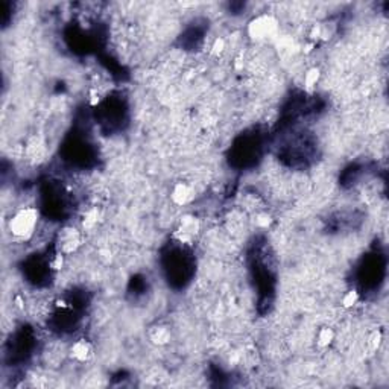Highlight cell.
I'll return each instance as SVG.
<instances>
[{
    "label": "cell",
    "mask_w": 389,
    "mask_h": 389,
    "mask_svg": "<svg viewBox=\"0 0 389 389\" xmlns=\"http://www.w3.org/2000/svg\"><path fill=\"white\" fill-rule=\"evenodd\" d=\"M37 217L38 213L34 209H26L18 212L11 223V230L15 236L18 237H28L34 233V228L37 225Z\"/></svg>",
    "instance_id": "obj_1"
},
{
    "label": "cell",
    "mask_w": 389,
    "mask_h": 389,
    "mask_svg": "<svg viewBox=\"0 0 389 389\" xmlns=\"http://www.w3.org/2000/svg\"><path fill=\"white\" fill-rule=\"evenodd\" d=\"M79 245V233L75 228H64L58 237V253L61 256L73 253Z\"/></svg>",
    "instance_id": "obj_2"
},
{
    "label": "cell",
    "mask_w": 389,
    "mask_h": 389,
    "mask_svg": "<svg viewBox=\"0 0 389 389\" xmlns=\"http://www.w3.org/2000/svg\"><path fill=\"white\" fill-rule=\"evenodd\" d=\"M70 351H72V356H73L76 360H81V362L87 360V359L91 356V353H93L91 345L87 342L86 339H81V341L75 342Z\"/></svg>",
    "instance_id": "obj_3"
},
{
    "label": "cell",
    "mask_w": 389,
    "mask_h": 389,
    "mask_svg": "<svg viewBox=\"0 0 389 389\" xmlns=\"http://www.w3.org/2000/svg\"><path fill=\"white\" fill-rule=\"evenodd\" d=\"M272 28H274V25H272L271 18H260V20H257V22L251 26L253 37H257V38L268 37V34L271 32Z\"/></svg>",
    "instance_id": "obj_4"
},
{
    "label": "cell",
    "mask_w": 389,
    "mask_h": 389,
    "mask_svg": "<svg viewBox=\"0 0 389 389\" xmlns=\"http://www.w3.org/2000/svg\"><path fill=\"white\" fill-rule=\"evenodd\" d=\"M172 198L176 204H187L192 199V189L186 184H178L173 189Z\"/></svg>",
    "instance_id": "obj_5"
},
{
    "label": "cell",
    "mask_w": 389,
    "mask_h": 389,
    "mask_svg": "<svg viewBox=\"0 0 389 389\" xmlns=\"http://www.w3.org/2000/svg\"><path fill=\"white\" fill-rule=\"evenodd\" d=\"M333 339V333L330 329H322L319 333H318V344L322 346L329 345Z\"/></svg>",
    "instance_id": "obj_6"
},
{
    "label": "cell",
    "mask_w": 389,
    "mask_h": 389,
    "mask_svg": "<svg viewBox=\"0 0 389 389\" xmlns=\"http://www.w3.org/2000/svg\"><path fill=\"white\" fill-rule=\"evenodd\" d=\"M356 301H357V292H354V291L348 292V295H346L345 300H344L345 305H353Z\"/></svg>",
    "instance_id": "obj_7"
}]
</instances>
